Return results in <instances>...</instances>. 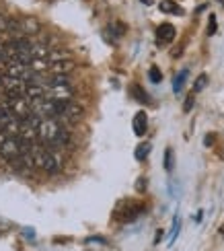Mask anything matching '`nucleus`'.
<instances>
[{
  "mask_svg": "<svg viewBox=\"0 0 224 251\" xmlns=\"http://www.w3.org/2000/svg\"><path fill=\"white\" fill-rule=\"evenodd\" d=\"M23 154V142H21L17 136H8V138L0 144V159L4 161H15Z\"/></svg>",
  "mask_w": 224,
  "mask_h": 251,
  "instance_id": "nucleus-2",
  "label": "nucleus"
},
{
  "mask_svg": "<svg viewBox=\"0 0 224 251\" xmlns=\"http://www.w3.org/2000/svg\"><path fill=\"white\" fill-rule=\"evenodd\" d=\"M173 39H175V27L173 25H171V23L158 25V29H156V41H158V46H167Z\"/></svg>",
  "mask_w": 224,
  "mask_h": 251,
  "instance_id": "nucleus-5",
  "label": "nucleus"
},
{
  "mask_svg": "<svg viewBox=\"0 0 224 251\" xmlns=\"http://www.w3.org/2000/svg\"><path fill=\"white\" fill-rule=\"evenodd\" d=\"M142 4H146V6H150V4H154V0H140Z\"/></svg>",
  "mask_w": 224,
  "mask_h": 251,
  "instance_id": "nucleus-21",
  "label": "nucleus"
},
{
  "mask_svg": "<svg viewBox=\"0 0 224 251\" xmlns=\"http://www.w3.org/2000/svg\"><path fill=\"white\" fill-rule=\"evenodd\" d=\"M187 75H189V70L185 68V70H181V72H177V76H175V80H173V91L177 93H181V89H183V85H185V80H187Z\"/></svg>",
  "mask_w": 224,
  "mask_h": 251,
  "instance_id": "nucleus-10",
  "label": "nucleus"
},
{
  "mask_svg": "<svg viewBox=\"0 0 224 251\" xmlns=\"http://www.w3.org/2000/svg\"><path fill=\"white\" fill-rule=\"evenodd\" d=\"M158 8H161V13H165V15H183V8H181L175 0H163V2L158 4Z\"/></svg>",
  "mask_w": 224,
  "mask_h": 251,
  "instance_id": "nucleus-8",
  "label": "nucleus"
},
{
  "mask_svg": "<svg viewBox=\"0 0 224 251\" xmlns=\"http://www.w3.org/2000/svg\"><path fill=\"white\" fill-rule=\"evenodd\" d=\"M173 167H175V152H173V149H169L165 151V171H173Z\"/></svg>",
  "mask_w": 224,
  "mask_h": 251,
  "instance_id": "nucleus-12",
  "label": "nucleus"
},
{
  "mask_svg": "<svg viewBox=\"0 0 224 251\" xmlns=\"http://www.w3.org/2000/svg\"><path fill=\"white\" fill-rule=\"evenodd\" d=\"M6 21H8V19H2V17H0V31H6Z\"/></svg>",
  "mask_w": 224,
  "mask_h": 251,
  "instance_id": "nucleus-20",
  "label": "nucleus"
},
{
  "mask_svg": "<svg viewBox=\"0 0 224 251\" xmlns=\"http://www.w3.org/2000/svg\"><path fill=\"white\" fill-rule=\"evenodd\" d=\"M72 70H74V62L72 60L50 62V75H70Z\"/></svg>",
  "mask_w": 224,
  "mask_h": 251,
  "instance_id": "nucleus-7",
  "label": "nucleus"
},
{
  "mask_svg": "<svg viewBox=\"0 0 224 251\" xmlns=\"http://www.w3.org/2000/svg\"><path fill=\"white\" fill-rule=\"evenodd\" d=\"M41 82V80H39ZM44 97L46 99H54V101H72L74 97V89L72 85H50V82H44Z\"/></svg>",
  "mask_w": 224,
  "mask_h": 251,
  "instance_id": "nucleus-3",
  "label": "nucleus"
},
{
  "mask_svg": "<svg viewBox=\"0 0 224 251\" xmlns=\"http://www.w3.org/2000/svg\"><path fill=\"white\" fill-rule=\"evenodd\" d=\"M179 226H181V221H179V216H177V218H175V223H173V231H171V237H169V245L177 239V235H179Z\"/></svg>",
  "mask_w": 224,
  "mask_h": 251,
  "instance_id": "nucleus-16",
  "label": "nucleus"
},
{
  "mask_svg": "<svg viewBox=\"0 0 224 251\" xmlns=\"http://www.w3.org/2000/svg\"><path fill=\"white\" fill-rule=\"evenodd\" d=\"M138 181H140V183H136V190H140V192H144V187H146V179H144V177H140V179H138Z\"/></svg>",
  "mask_w": 224,
  "mask_h": 251,
  "instance_id": "nucleus-19",
  "label": "nucleus"
},
{
  "mask_svg": "<svg viewBox=\"0 0 224 251\" xmlns=\"http://www.w3.org/2000/svg\"><path fill=\"white\" fill-rule=\"evenodd\" d=\"M204 144H206V146H212V144H214V134H208L206 138H204Z\"/></svg>",
  "mask_w": 224,
  "mask_h": 251,
  "instance_id": "nucleus-18",
  "label": "nucleus"
},
{
  "mask_svg": "<svg viewBox=\"0 0 224 251\" xmlns=\"http://www.w3.org/2000/svg\"><path fill=\"white\" fill-rule=\"evenodd\" d=\"M150 151H152L150 142H142V144H138V149H136V152H134L136 161H146V156L150 154Z\"/></svg>",
  "mask_w": 224,
  "mask_h": 251,
  "instance_id": "nucleus-9",
  "label": "nucleus"
},
{
  "mask_svg": "<svg viewBox=\"0 0 224 251\" xmlns=\"http://www.w3.org/2000/svg\"><path fill=\"white\" fill-rule=\"evenodd\" d=\"M144 210H146V206L142 202H138V200H122L120 204L115 206L113 218L115 221H120V223H132Z\"/></svg>",
  "mask_w": 224,
  "mask_h": 251,
  "instance_id": "nucleus-1",
  "label": "nucleus"
},
{
  "mask_svg": "<svg viewBox=\"0 0 224 251\" xmlns=\"http://www.w3.org/2000/svg\"><path fill=\"white\" fill-rule=\"evenodd\" d=\"M82 116H84V109L78 105V103H74V101H66L64 103V107H62V111L58 113V122H66V124H76V122H80L82 120Z\"/></svg>",
  "mask_w": 224,
  "mask_h": 251,
  "instance_id": "nucleus-4",
  "label": "nucleus"
},
{
  "mask_svg": "<svg viewBox=\"0 0 224 251\" xmlns=\"http://www.w3.org/2000/svg\"><path fill=\"white\" fill-rule=\"evenodd\" d=\"M206 82H208V76L206 75H199L198 80H196V85H194V93H199L201 89L206 87Z\"/></svg>",
  "mask_w": 224,
  "mask_h": 251,
  "instance_id": "nucleus-14",
  "label": "nucleus"
},
{
  "mask_svg": "<svg viewBox=\"0 0 224 251\" xmlns=\"http://www.w3.org/2000/svg\"><path fill=\"white\" fill-rule=\"evenodd\" d=\"M132 128H134V134L136 136H144L148 132V116L146 111H138L134 120H132Z\"/></svg>",
  "mask_w": 224,
  "mask_h": 251,
  "instance_id": "nucleus-6",
  "label": "nucleus"
},
{
  "mask_svg": "<svg viewBox=\"0 0 224 251\" xmlns=\"http://www.w3.org/2000/svg\"><path fill=\"white\" fill-rule=\"evenodd\" d=\"M0 105H4V93H0Z\"/></svg>",
  "mask_w": 224,
  "mask_h": 251,
  "instance_id": "nucleus-22",
  "label": "nucleus"
},
{
  "mask_svg": "<svg viewBox=\"0 0 224 251\" xmlns=\"http://www.w3.org/2000/svg\"><path fill=\"white\" fill-rule=\"evenodd\" d=\"M132 95L136 97V101L144 103V105H148V103H150V97H148V93H146L140 85H134V87H132Z\"/></svg>",
  "mask_w": 224,
  "mask_h": 251,
  "instance_id": "nucleus-11",
  "label": "nucleus"
},
{
  "mask_svg": "<svg viewBox=\"0 0 224 251\" xmlns=\"http://www.w3.org/2000/svg\"><path fill=\"white\" fill-rule=\"evenodd\" d=\"M148 76H150V80L154 82V85L163 82V72L158 70V66H150V70H148Z\"/></svg>",
  "mask_w": 224,
  "mask_h": 251,
  "instance_id": "nucleus-13",
  "label": "nucleus"
},
{
  "mask_svg": "<svg viewBox=\"0 0 224 251\" xmlns=\"http://www.w3.org/2000/svg\"><path fill=\"white\" fill-rule=\"evenodd\" d=\"M218 29V23H216V15H210L208 19V35H214Z\"/></svg>",
  "mask_w": 224,
  "mask_h": 251,
  "instance_id": "nucleus-15",
  "label": "nucleus"
},
{
  "mask_svg": "<svg viewBox=\"0 0 224 251\" xmlns=\"http://www.w3.org/2000/svg\"><path fill=\"white\" fill-rule=\"evenodd\" d=\"M191 105H194V93H191V95L187 97V101H185V107H183V109H185V111H189V109H191Z\"/></svg>",
  "mask_w": 224,
  "mask_h": 251,
  "instance_id": "nucleus-17",
  "label": "nucleus"
}]
</instances>
